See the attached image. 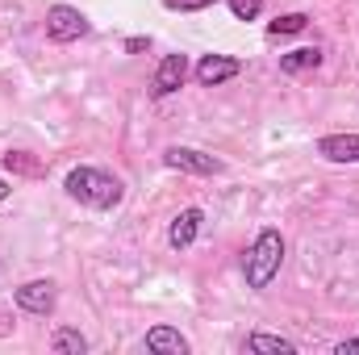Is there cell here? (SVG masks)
I'll return each instance as SVG.
<instances>
[{
    "mask_svg": "<svg viewBox=\"0 0 359 355\" xmlns=\"http://www.w3.org/2000/svg\"><path fill=\"white\" fill-rule=\"evenodd\" d=\"M163 163L176 168V172H188V176H222L226 172L222 159H213V155H205L196 147H168L163 151Z\"/></svg>",
    "mask_w": 359,
    "mask_h": 355,
    "instance_id": "4",
    "label": "cell"
},
{
    "mask_svg": "<svg viewBox=\"0 0 359 355\" xmlns=\"http://www.w3.org/2000/svg\"><path fill=\"white\" fill-rule=\"evenodd\" d=\"M322 63V46H297L288 55H280V72L284 76H297V72H313Z\"/></svg>",
    "mask_w": 359,
    "mask_h": 355,
    "instance_id": "12",
    "label": "cell"
},
{
    "mask_svg": "<svg viewBox=\"0 0 359 355\" xmlns=\"http://www.w3.org/2000/svg\"><path fill=\"white\" fill-rule=\"evenodd\" d=\"M92 34V21L76 4H50L46 8V38L50 42H80Z\"/></svg>",
    "mask_w": 359,
    "mask_h": 355,
    "instance_id": "3",
    "label": "cell"
},
{
    "mask_svg": "<svg viewBox=\"0 0 359 355\" xmlns=\"http://www.w3.org/2000/svg\"><path fill=\"white\" fill-rule=\"evenodd\" d=\"M334 355H359V335H355V339H343V343H334Z\"/></svg>",
    "mask_w": 359,
    "mask_h": 355,
    "instance_id": "19",
    "label": "cell"
},
{
    "mask_svg": "<svg viewBox=\"0 0 359 355\" xmlns=\"http://www.w3.org/2000/svg\"><path fill=\"white\" fill-rule=\"evenodd\" d=\"M121 51H126V55H142V51H151V38H126Z\"/></svg>",
    "mask_w": 359,
    "mask_h": 355,
    "instance_id": "18",
    "label": "cell"
},
{
    "mask_svg": "<svg viewBox=\"0 0 359 355\" xmlns=\"http://www.w3.org/2000/svg\"><path fill=\"white\" fill-rule=\"evenodd\" d=\"M188 72H192V63H188V55H163V63L155 67V76H151V96L155 100H163V96H172L188 84Z\"/></svg>",
    "mask_w": 359,
    "mask_h": 355,
    "instance_id": "5",
    "label": "cell"
},
{
    "mask_svg": "<svg viewBox=\"0 0 359 355\" xmlns=\"http://www.w3.org/2000/svg\"><path fill=\"white\" fill-rule=\"evenodd\" d=\"M213 0H163V8H172V13H201V8H209Z\"/></svg>",
    "mask_w": 359,
    "mask_h": 355,
    "instance_id": "17",
    "label": "cell"
},
{
    "mask_svg": "<svg viewBox=\"0 0 359 355\" xmlns=\"http://www.w3.org/2000/svg\"><path fill=\"white\" fill-rule=\"evenodd\" d=\"M284 251H288V243H284L280 230H271V226L259 230L255 243L243 251V280H247V288L264 293L271 280L280 276V267H284Z\"/></svg>",
    "mask_w": 359,
    "mask_h": 355,
    "instance_id": "2",
    "label": "cell"
},
{
    "mask_svg": "<svg viewBox=\"0 0 359 355\" xmlns=\"http://www.w3.org/2000/svg\"><path fill=\"white\" fill-rule=\"evenodd\" d=\"M318 155L330 163H359V134H322Z\"/></svg>",
    "mask_w": 359,
    "mask_h": 355,
    "instance_id": "9",
    "label": "cell"
},
{
    "mask_svg": "<svg viewBox=\"0 0 359 355\" xmlns=\"http://www.w3.org/2000/svg\"><path fill=\"white\" fill-rule=\"evenodd\" d=\"M243 351H251V355H297V343L284 339V335H264V330H255V335H247Z\"/></svg>",
    "mask_w": 359,
    "mask_h": 355,
    "instance_id": "11",
    "label": "cell"
},
{
    "mask_svg": "<svg viewBox=\"0 0 359 355\" xmlns=\"http://www.w3.org/2000/svg\"><path fill=\"white\" fill-rule=\"evenodd\" d=\"M238 72H243V59H234V55H205L196 63V84L201 88H217V84L234 80Z\"/></svg>",
    "mask_w": 359,
    "mask_h": 355,
    "instance_id": "7",
    "label": "cell"
},
{
    "mask_svg": "<svg viewBox=\"0 0 359 355\" xmlns=\"http://www.w3.org/2000/svg\"><path fill=\"white\" fill-rule=\"evenodd\" d=\"M142 347H147V351H155V355H188V351H192V343L180 335L176 326H155V330H147Z\"/></svg>",
    "mask_w": 359,
    "mask_h": 355,
    "instance_id": "10",
    "label": "cell"
},
{
    "mask_svg": "<svg viewBox=\"0 0 359 355\" xmlns=\"http://www.w3.org/2000/svg\"><path fill=\"white\" fill-rule=\"evenodd\" d=\"M201 226H205V213L196 205L192 209H180L176 217H172V226H168V247L172 251H188L201 239Z\"/></svg>",
    "mask_w": 359,
    "mask_h": 355,
    "instance_id": "8",
    "label": "cell"
},
{
    "mask_svg": "<svg viewBox=\"0 0 359 355\" xmlns=\"http://www.w3.org/2000/svg\"><path fill=\"white\" fill-rule=\"evenodd\" d=\"M309 25V17L305 13H284V17H276L268 25V38H288V34H301Z\"/></svg>",
    "mask_w": 359,
    "mask_h": 355,
    "instance_id": "14",
    "label": "cell"
},
{
    "mask_svg": "<svg viewBox=\"0 0 359 355\" xmlns=\"http://www.w3.org/2000/svg\"><path fill=\"white\" fill-rule=\"evenodd\" d=\"M13 301H17V309H25V314H34V318H46V314H55L59 293H55L50 280H25V284L13 293Z\"/></svg>",
    "mask_w": 359,
    "mask_h": 355,
    "instance_id": "6",
    "label": "cell"
},
{
    "mask_svg": "<svg viewBox=\"0 0 359 355\" xmlns=\"http://www.w3.org/2000/svg\"><path fill=\"white\" fill-rule=\"evenodd\" d=\"M50 351L55 355H84L88 351V339H84L76 326H59V330L50 335Z\"/></svg>",
    "mask_w": 359,
    "mask_h": 355,
    "instance_id": "13",
    "label": "cell"
},
{
    "mask_svg": "<svg viewBox=\"0 0 359 355\" xmlns=\"http://www.w3.org/2000/svg\"><path fill=\"white\" fill-rule=\"evenodd\" d=\"M4 168H8L13 176H38V172H42V163L29 159V151H8V155H4Z\"/></svg>",
    "mask_w": 359,
    "mask_h": 355,
    "instance_id": "15",
    "label": "cell"
},
{
    "mask_svg": "<svg viewBox=\"0 0 359 355\" xmlns=\"http://www.w3.org/2000/svg\"><path fill=\"white\" fill-rule=\"evenodd\" d=\"M63 192L72 201H80L84 209H96V213H109V209H117L126 201L121 176H113L104 168H88V163H80V168H72L63 176Z\"/></svg>",
    "mask_w": 359,
    "mask_h": 355,
    "instance_id": "1",
    "label": "cell"
},
{
    "mask_svg": "<svg viewBox=\"0 0 359 355\" xmlns=\"http://www.w3.org/2000/svg\"><path fill=\"white\" fill-rule=\"evenodd\" d=\"M230 13L234 21H255L264 13V0H230Z\"/></svg>",
    "mask_w": 359,
    "mask_h": 355,
    "instance_id": "16",
    "label": "cell"
},
{
    "mask_svg": "<svg viewBox=\"0 0 359 355\" xmlns=\"http://www.w3.org/2000/svg\"><path fill=\"white\" fill-rule=\"evenodd\" d=\"M8 192H13V184H8V180H0V201H8Z\"/></svg>",
    "mask_w": 359,
    "mask_h": 355,
    "instance_id": "20",
    "label": "cell"
}]
</instances>
